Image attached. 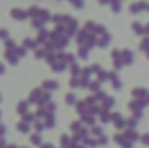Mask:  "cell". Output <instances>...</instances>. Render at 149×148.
<instances>
[{"label": "cell", "mask_w": 149, "mask_h": 148, "mask_svg": "<svg viewBox=\"0 0 149 148\" xmlns=\"http://www.w3.org/2000/svg\"><path fill=\"white\" fill-rule=\"evenodd\" d=\"M93 134H97V136H102V130H100L98 127H95V129H93Z\"/></svg>", "instance_id": "obj_18"}, {"label": "cell", "mask_w": 149, "mask_h": 148, "mask_svg": "<svg viewBox=\"0 0 149 148\" xmlns=\"http://www.w3.org/2000/svg\"><path fill=\"white\" fill-rule=\"evenodd\" d=\"M30 141H32L33 144H42V139H40V134H32V137H30Z\"/></svg>", "instance_id": "obj_4"}, {"label": "cell", "mask_w": 149, "mask_h": 148, "mask_svg": "<svg viewBox=\"0 0 149 148\" xmlns=\"http://www.w3.org/2000/svg\"><path fill=\"white\" fill-rule=\"evenodd\" d=\"M114 139H116V143H118V144H121L123 148H132V141H130V139H126V136L116 134V136H114Z\"/></svg>", "instance_id": "obj_1"}, {"label": "cell", "mask_w": 149, "mask_h": 148, "mask_svg": "<svg viewBox=\"0 0 149 148\" xmlns=\"http://www.w3.org/2000/svg\"><path fill=\"white\" fill-rule=\"evenodd\" d=\"M2 70H4V69H2V65H0V72H2Z\"/></svg>", "instance_id": "obj_26"}, {"label": "cell", "mask_w": 149, "mask_h": 148, "mask_svg": "<svg viewBox=\"0 0 149 148\" xmlns=\"http://www.w3.org/2000/svg\"><path fill=\"white\" fill-rule=\"evenodd\" d=\"M25 120H26V122H30V120H33V116H32V115H26V116H25Z\"/></svg>", "instance_id": "obj_23"}, {"label": "cell", "mask_w": 149, "mask_h": 148, "mask_svg": "<svg viewBox=\"0 0 149 148\" xmlns=\"http://www.w3.org/2000/svg\"><path fill=\"white\" fill-rule=\"evenodd\" d=\"M72 130H76V132H77V130H81V123H79V122H76V123L72 125Z\"/></svg>", "instance_id": "obj_11"}, {"label": "cell", "mask_w": 149, "mask_h": 148, "mask_svg": "<svg viewBox=\"0 0 149 148\" xmlns=\"http://www.w3.org/2000/svg\"><path fill=\"white\" fill-rule=\"evenodd\" d=\"M18 130H21V132H28L30 129H28V125L23 122V123H19V125H18Z\"/></svg>", "instance_id": "obj_5"}, {"label": "cell", "mask_w": 149, "mask_h": 148, "mask_svg": "<svg viewBox=\"0 0 149 148\" xmlns=\"http://www.w3.org/2000/svg\"><path fill=\"white\" fill-rule=\"evenodd\" d=\"M42 127H44L42 123H37V125H35V129H37V130H42Z\"/></svg>", "instance_id": "obj_24"}, {"label": "cell", "mask_w": 149, "mask_h": 148, "mask_svg": "<svg viewBox=\"0 0 149 148\" xmlns=\"http://www.w3.org/2000/svg\"><path fill=\"white\" fill-rule=\"evenodd\" d=\"M107 143V137L105 136H100V139H98V144H105Z\"/></svg>", "instance_id": "obj_16"}, {"label": "cell", "mask_w": 149, "mask_h": 148, "mask_svg": "<svg viewBox=\"0 0 149 148\" xmlns=\"http://www.w3.org/2000/svg\"><path fill=\"white\" fill-rule=\"evenodd\" d=\"M0 148H7V144H6V139H4V137H0Z\"/></svg>", "instance_id": "obj_17"}, {"label": "cell", "mask_w": 149, "mask_h": 148, "mask_svg": "<svg viewBox=\"0 0 149 148\" xmlns=\"http://www.w3.org/2000/svg\"><path fill=\"white\" fill-rule=\"evenodd\" d=\"M142 143H144V144H149V134H144V136H142Z\"/></svg>", "instance_id": "obj_13"}, {"label": "cell", "mask_w": 149, "mask_h": 148, "mask_svg": "<svg viewBox=\"0 0 149 148\" xmlns=\"http://www.w3.org/2000/svg\"><path fill=\"white\" fill-rule=\"evenodd\" d=\"M18 111H19V113H25V111H26V102L19 104V106H18Z\"/></svg>", "instance_id": "obj_9"}, {"label": "cell", "mask_w": 149, "mask_h": 148, "mask_svg": "<svg viewBox=\"0 0 149 148\" xmlns=\"http://www.w3.org/2000/svg\"><path fill=\"white\" fill-rule=\"evenodd\" d=\"M46 88H56V83H46Z\"/></svg>", "instance_id": "obj_20"}, {"label": "cell", "mask_w": 149, "mask_h": 148, "mask_svg": "<svg viewBox=\"0 0 149 148\" xmlns=\"http://www.w3.org/2000/svg\"><path fill=\"white\" fill-rule=\"evenodd\" d=\"M84 143H86L88 146H97V144H98V141H95V139H90V137H86V139H84Z\"/></svg>", "instance_id": "obj_7"}, {"label": "cell", "mask_w": 149, "mask_h": 148, "mask_svg": "<svg viewBox=\"0 0 149 148\" xmlns=\"http://www.w3.org/2000/svg\"><path fill=\"white\" fill-rule=\"evenodd\" d=\"M125 136H126V139H130V141H137V139H140V136H139L135 130H128Z\"/></svg>", "instance_id": "obj_3"}, {"label": "cell", "mask_w": 149, "mask_h": 148, "mask_svg": "<svg viewBox=\"0 0 149 148\" xmlns=\"http://www.w3.org/2000/svg\"><path fill=\"white\" fill-rule=\"evenodd\" d=\"M112 122H114V125H116L118 129H123V127L126 125V122H125L119 115H112Z\"/></svg>", "instance_id": "obj_2"}, {"label": "cell", "mask_w": 149, "mask_h": 148, "mask_svg": "<svg viewBox=\"0 0 149 148\" xmlns=\"http://www.w3.org/2000/svg\"><path fill=\"white\" fill-rule=\"evenodd\" d=\"M4 134H6V127H4V125H0V137H2Z\"/></svg>", "instance_id": "obj_19"}, {"label": "cell", "mask_w": 149, "mask_h": 148, "mask_svg": "<svg viewBox=\"0 0 149 148\" xmlns=\"http://www.w3.org/2000/svg\"><path fill=\"white\" fill-rule=\"evenodd\" d=\"M74 148H83V146H74Z\"/></svg>", "instance_id": "obj_27"}, {"label": "cell", "mask_w": 149, "mask_h": 148, "mask_svg": "<svg viewBox=\"0 0 149 148\" xmlns=\"http://www.w3.org/2000/svg\"><path fill=\"white\" fill-rule=\"evenodd\" d=\"M126 123H128L130 127H135V125H137V120H135V118H132V120H128Z\"/></svg>", "instance_id": "obj_15"}, {"label": "cell", "mask_w": 149, "mask_h": 148, "mask_svg": "<svg viewBox=\"0 0 149 148\" xmlns=\"http://www.w3.org/2000/svg\"><path fill=\"white\" fill-rule=\"evenodd\" d=\"M84 120L88 122V125H93V123H95V118H93V116H91V118H90V116H86Z\"/></svg>", "instance_id": "obj_14"}, {"label": "cell", "mask_w": 149, "mask_h": 148, "mask_svg": "<svg viewBox=\"0 0 149 148\" xmlns=\"http://www.w3.org/2000/svg\"><path fill=\"white\" fill-rule=\"evenodd\" d=\"M109 120H111L109 113H107V111H104V113H102V122H109Z\"/></svg>", "instance_id": "obj_10"}, {"label": "cell", "mask_w": 149, "mask_h": 148, "mask_svg": "<svg viewBox=\"0 0 149 148\" xmlns=\"http://www.w3.org/2000/svg\"><path fill=\"white\" fill-rule=\"evenodd\" d=\"M40 148H54V146H53V144H51V143H49V144H47V143H46V144H40Z\"/></svg>", "instance_id": "obj_22"}, {"label": "cell", "mask_w": 149, "mask_h": 148, "mask_svg": "<svg viewBox=\"0 0 149 148\" xmlns=\"http://www.w3.org/2000/svg\"><path fill=\"white\" fill-rule=\"evenodd\" d=\"M7 148H16V146H14V144H9V146H7Z\"/></svg>", "instance_id": "obj_25"}, {"label": "cell", "mask_w": 149, "mask_h": 148, "mask_svg": "<svg viewBox=\"0 0 149 148\" xmlns=\"http://www.w3.org/2000/svg\"><path fill=\"white\" fill-rule=\"evenodd\" d=\"M142 106H144L142 102H132V109H133V108H135V109H139V108H142Z\"/></svg>", "instance_id": "obj_12"}, {"label": "cell", "mask_w": 149, "mask_h": 148, "mask_svg": "<svg viewBox=\"0 0 149 148\" xmlns=\"http://www.w3.org/2000/svg\"><path fill=\"white\" fill-rule=\"evenodd\" d=\"M46 127H54V118H53V116H47V120H46Z\"/></svg>", "instance_id": "obj_8"}, {"label": "cell", "mask_w": 149, "mask_h": 148, "mask_svg": "<svg viewBox=\"0 0 149 148\" xmlns=\"http://www.w3.org/2000/svg\"><path fill=\"white\" fill-rule=\"evenodd\" d=\"M68 144H70L68 136H61V148H63V146H68Z\"/></svg>", "instance_id": "obj_6"}, {"label": "cell", "mask_w": 149, "mask_h": 148, "mask_svg": "<svg viewBox=\"0 0 149 148\" xmlns=\"http://www.w3.org/2000/svg\"><path fill=\"white\" fill-rule=\"evenodd\" d=\"M142 94H144V90H135V97H142Z\"/></svg>", "instance_id": "obj_21"}]
</instances>
